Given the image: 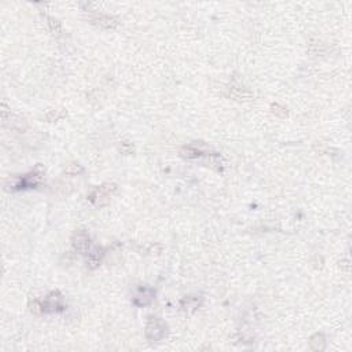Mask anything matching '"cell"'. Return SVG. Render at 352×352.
<instances>
[{
	"label": "cell",
	"instance_id": "cell-12",
	"mask_svg": "<svg viewBox=\"0 0 352 352\" xmlns=\"http://www.w3.org/2000/svg\"><path fill=\"white\" fill-rule=\"evenodd\" d=\"M272 112H274L275 114H280L282 117H285L286 116V109H284V108H280V106H278V104H272Z\"/></svg>",
	"mask_w": 352,
	"mask_h": 352
},
{
	"label": "cell",
	"instance_id": "cell-6",
	"mask_svg": "<svg viewBox=\"0 0 352 352\" xmlns=\"http://www.w3.org/2000/svg\"><path fill=\"white\" fill-rule=\"evenodd\" d=\"M73 246L82 254H88L91 250V241L86 231H77L73 236Z\"/></svg>",
	"mask_w": 352,
	"mask_h": 352
},
{
	"label": "cell",
	"instance_id": "cell-1",
	"mask_svg": "<svg viewBox=\"0 0 352 352\" xmlns=\"http://www.w3.org/2000/svg\"><path fill=\"white\" fill-rule=\"evenodd\" d=\"M65 310L64 304V296L60 292H52L48 296L44 298L43 302H33L32 311L34 312H44V314H52V312H62Z\"/></svg>",
	"mask_w": 352,
	"mask_h": 352
},
{
	"label": "cell",
	"instance_id": "cell-7",
	"mask_svg": "<svg viewBox=\"0 0 352 352\" xmlns=\"http://www.w3.org/2000/svg\"><path fill=\"white\" fill-rule=\"evenodd\" d=\"M104 256V250L102 248H94L92 250H90L87 254V266L88 268L95 270L99 267V264L102 263V258Z\"/></svg>",
	"mask_w": 352,
	"mask_h": 352
},
{
	"label": "cell",
	"instance_id": "cell-3",
	"mask_svg": "<svg viewBox=\"0 0 352 352\" xmlns=\"http://www.w3.org/2000/svg\"><path fill=\"white\" fill-rule=\"evenodd\" d=\"M117 190L116 184H104V186L96 187L91 194H90V202L95 205V206H104L106 204L109 202L110 198L113 197V194Z\"/></svg>",
	"mask_w": 352,
	"mask_h": 352
},
{
	"label": "cell",
	"instance_id": "cell-4",
	"mask_svg": "<svg viewBox=\"0 0 352 352\" xmlns=\"http://www.w3.org/2000/svg\"><path fill=\"white\" fill-rule=\"evenodd\" d=\"M44 172L42 166H38L36 170H32L30 174L22 176L21 179L16 182V184L12 186V190H25V188H34L43 182Z\"/></svg>",
	"mask_w": 352,
	"mask_h": 352
},
{
	"label": "cell",
	"instance_id": "cell-9",
	"mask_svg": "<svg viewBox=\"0 0 352 352\" xmlns=\"http://www.w3.org/2000/svg\"><path fill=\"white\" fill-rule=\"evenodd\" d=\"M200 306H201V298H197V297H186L182 300V308L187 312L196 311Z\"/></svg>",
	"mask_w": 352,
	"mask_h": 352
},
{
	"label": "cell",
	"instance_id": "cell-11",
	"mask_svg": "<svg viewBox=\"0 0 352 352\" xmlns=\"http://www.w3.org/2000/svg\"><path fill=\"white\" fill-rule=\"evenodd\" d=\"M66 172H68L69 175H77V174H82V168L80 166V165L72 164V165H69V166H68V170H66Z\"/></svg>",
	"mask_w": 352,
	"mask_h": 352
},
{
	"label": "cell",
	"instance_id": "cell-10",
	"mask_svg": "<svg viewBox=\"0 0 352 352\" xmlns=\"http://www.w3.org/2000/svg\"><path fill=\"white\" fill-rule=\"evenodd\" d=\"M310 346H311V350L314 351H322L326 348V340H324V334H315L310 341Z\"/></svg>",
	"mask_w": 352,
	"mask_h": 352
},
{
	"label": "cell",
	"instance_id": "cell-8",
	"mask_svg": "<svg viewBox=\"0 0 352 352\" xmlns=\"http://www.w3.org/2000/svg\"><path fill=\"white\" fill-rule=\"evenodd\" d=\"M92 21L94 24H96L98 26L106 28V29H113V28H116L118 25V22L116 21L114 18H112V16H102V14L95 16Z\"/></svg>",
	"mask_w": 352,
	"mask_h": 352
},
{
	"label": "cell",
	"instance_id": "cell-2",
	"mask_svg": "<svg viewBox=\"0 0 352 352\" xmlns=\"http://www.w3.org/2000/svg\"><path fill=\"white\" fill-rule=\"evenodd\" d=\"M168 334V326L164 320L157 316H150L146 324V338L150 342H160Z\"/></svg>",
	"mask_w": 352,
	"mask_h": 352
},
{
	"label": "cell",
	"instance_id": "cell-5",
	"mask_svg": "<svg viewBox=\"0 0 352 352\" xmlns=\"http://www.w3.org/2000/svg\"><path fill=\"white\" fill-rule=\"evenodd\" d=\"M154 296H156V292L152 289V288H148V286H140L135 294H134V304L136 307H146L148 304H152V302L154 300Z\"/></svg>",
	"mask_w": 352,
	"mask_h": 352
}]
</instances>
